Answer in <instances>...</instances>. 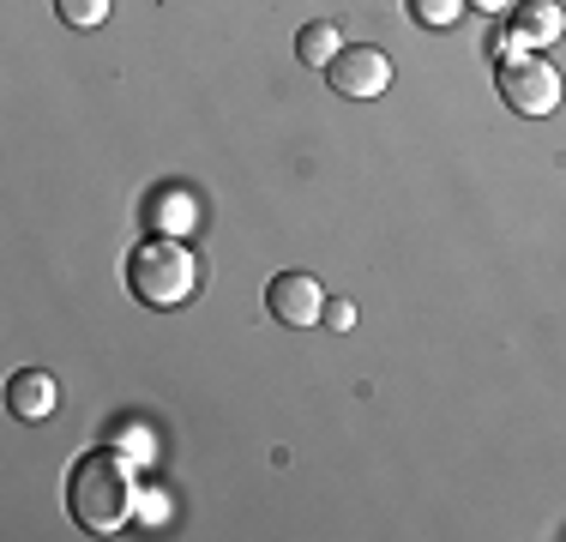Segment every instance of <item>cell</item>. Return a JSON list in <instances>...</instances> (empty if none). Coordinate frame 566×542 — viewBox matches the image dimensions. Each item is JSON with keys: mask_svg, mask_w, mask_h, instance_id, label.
Masks as SVG:
<instances>
[{"mask_svg": "<svg viewBox=\"0 0 566 542\" xmlns=\"http://www.w3.org/2000/svg\"><path fill=\"white\" fill-rule=\"evenodd\" d=\"M410 19L428 24V31H452L464 19V0H410Z\"/></svg>", "mask_w": 566, "mask_h": 542, "instance_id": "30bf717a", "label": "cell"}, {"mask_svg": "<svg viewBox=\"0 0 566 542\" xmlns=\"http://www.w3.org/2000/svg\"><path fill=\"white\" fill-rule=\"evenodd\" d=\"M494 79H501L506 108H518V115H548V108L560 103V73L543 54H506Z\"/></svg>", "mask_w": 566, "mask_h": 542, "instance_id": "3957f363", "label": "cell"}, {"mask_svg": "<svg viewBox=\"0 0 566 542\" xmlns=\"http://www.w3.org/2000/svg\"><path fill=\"white\" fill-rule=\"evenodd\" d=\"M560 31H566V12L555 0H524L518 24L506 37H494V54L506 61V54H524V49H548V43H560Z\"/></svg>", "mask_w": 566, "mask_h": 542, "instance_id": "8992f818", "label": "cell"}, {"mask_svg": "<svg viewBox=\"0 0 566 542\" xmlns=\"http://www.w3.org/2000/svg\"><path fill=\"white\" fill-rule=\"evenodd\" d=\"M187 223H193V199L181 187H164L151 199V236H187Z\"/></svg>", "mask_w": 566, "mask_h": 542, "instance_id": "9c48e42d", "label": "cell"}, {"mask_svg": "<svg viewBox=\"0 0 566 542\" xmlns=\"http://www.w3.org/2000/svg\"><path fill=\"white\" fill-rule=\"evenodd\" d=\"M7 404H12V416H19V423H49V416H55V404H61V386H55V374H43V368H24V374H12V386H7Z\"/></svg>", "mask_w": 566, "mask_h": 542, "instance_id": "52a82bcc", "label": "cell"}, {"mask_svg": "<svg viewBox=\"0 0 566 542\" xmlns=\"http://www.w3.org/2000/svg\"><path fill=\"white\" fill-rule=\"evenodd\" d=\"M326 79H332V91L338 97H356V103H368V97H380L386 85H392V61H386L374 43H361V49H338V61L326 66Z\"/></svg>", "mask_w": 566, "mask_h": 542, "instance_id": "277c9868", "label": "cell"}, {"mask_svg": "<svg viewBox=\"0 0 566 542\" xmlns=\"http://www.w3.org/2000/svg\"><path fill=\"white\" fill-rule=\"evenodd\" d=\"M66 512H73L78 531H97V536H115L133 524L139 512V470H133L127 452H85L66 477Z\"/></svg>", "mask_w": 566, "mask_h": 542, "instance_id": "6da1fadb", "label": "cell"}, {"mask_svg": "<svg viewBox=\"0 0 566 542\" xmlns=\"http://www.w3.org/2000/svg\"><path fill=\"white\" fill-rule=\"evenodd\" d=\"M127 290L145 308H181L199 290V253L181 236H151L127 253Z\"/></svg>", "mask_w": 566, "mask_h": 542, "instance_id": "7a4b0ae2", "label": "cell"}, {"mask_svg": "<svg viewBox=\"0 0 566 542\" xmlns=\"http://www.w3.org/2000/svg\"><path fill=\"white\" fill-rule=\"evenodd\" d=\"M265 308H272V320L302 332V325L326 320V290H319V278H307V271H283V278H272V290H265Z\"/></svg>", "mask_w": 566, "mask_h": 542, "instance_id": "5b68a950", "label": "cell"}, {"mask_svg": "<svg viewBox=\"0 0 566 542\" xmlns=\"http://www.w3.org/2000/svg\"><path fill=\"white\" fill-rule=\"evenodd\" d=\"M326 325L332 332H349L356 325V302H326Z\"/></svg>", "mask_w": 566, "mask_h": 542, "instance_id": "7c38bea8", "label": "cell"}, {"mask_svg": "<svg viewBox=\"0 0 566 542\" xmlns=\"http://www.w3.org/2000/svg\"><path fill=\"white\" fill-rule=\"evenodd\" d=\"M338 49H344V37H338V24H326V19L302 24V37H295V54H302L307 66H319V73L338 61Z\"/></svg>", "mask_w": 566, "mask_h": 542, "instance_id": "ba28073f", "label": "cell"}, {"mask_svg": "<svg viewBox=\"0 0 566 542\" xmlns=\"http://www.w3.org/2000/svg\"><path fill=\"white\" fill-rule=\"evenodd\" d=\"M55 12L73 31H97V24L109 19V0H55Z\"/></svg>", "mask_w": 566, "mask_h": 542, "instance_id": "8fae6325", "label": "cell"}, {"mask_svg": "<svg viewBox=\"0 0 566 542\" xmlns=\"http://www.w3.org/2000/svg\"><path fill=\"white\" fill-rule=\"evenodd\" d=\"M464 7H476V12H512L518 0H464Z\"/></svg>", "mask_w": 566, "mask_h": 542, "instance_id": "4fadbf2b", "label": "cell"}]
</instances>
